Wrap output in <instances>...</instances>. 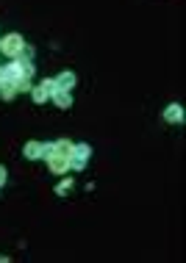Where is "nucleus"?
I'll list each match as a JSON object with an SVG mask.
<instances>
[{"label": "nucleus", "mask_w": 186, "mask_h": 263, "mask_svg": "<svg viewBox=\"0 0 186 263\" xmlns=\"http://www.w3.org/2000/svg\"><path fill=\"white\" fill-rule=\"evenodd\" d=\"M22 47H25V42H22L20 34H8V36L0 39V53L8 55V58H20Z\"/></svg>", "instance_id": "obj_1"}, {"label": "nucleus", "mask_w": 186, "mask_h": 263, "mask_svg": "<svg viewBox=\"0 0 186 263\" xmlns=\"http://www.w3.org/2000/svg\"><path fill=\"white\" fill-rule=\"evenodd\" d=\"M89 155H92V147L89 144H72L70 150V169H84L86 161H89Z\"/></svg>", "instance_id": "obj_2"}, {"label": "nucleus", "mask_w": 186, "mask_h": 263, "mask_svg": "<svg viewBox=\"0 0 186 263\" xmlns=\"http://www.w3.org/2000/svg\"><path fill=\"white\" fill-rule=\"evenodd\" d=\"M53 91H56V81H53V78H45L39 86H31V97H34V103H47Z\"/></svg>", "instance_id": "obj_3"}, {"label": "nucleus", "mask_w": 186, "mask_h": 263, "mask_svg": "<svg viewBox=\"0 0 186 263\" xmlns=\"http://www.w3.org/2000/svg\"><path fill=\"white\" fill-rule=\"evenodd\" d=\"M47 166H50L56 175H64L67 169H70V155H64V152H53V155H47Z\"/></svg>", "instance_id": "obj_4"}, {"label": "nucleus", "mask_w": 186, "mask_h": 263, "mask_svg": "<svg viewBox=\"0 0 186 263\" xmlns=\"http://www.w3.org/2000/svg\"><path fill=\"white\" fill-rule=\"evenodd\" d=\"M164 119L167 122H184V108H181L178 103H172L164 108Z\"/></svg>", "instance_id": "obj_5"}, {"label": "nucleus", "mask_w": 186, "mask_h": 263, "mask_svg": "<svg viewBox=\"0 0 186 263\" xmlns=\"http://www.w3.org/2000/svg\"><path fill=\"white\" fill-rule=\"evenodd\" d=\"M25 158H31V161H36V158H42V152H45V144L42 141H28L25 144Z\"/></svg>", "instance_id": "obj_6"}, {"label": "nucleus", "mask_w": 186, "mask_h": 263, "mask_svg": "<svg viewBox=\"0 0 186 263\" xmlns=\"http://www.w3.org/2000/svg\"><path fill=\"white\" fill-rule=\"evenodd\" d=\"M53 81H56V89H64V91H70L72 86H75V75H72V72H61V75H56Z\"/></svg>", "instance_id": "obj_7"}, {"label": "nucleus", "mask_w": 186, "mask_h": 263, "mask_svg": "<svg viewBox=\"0 0 186 263\" xmlns=\"http://www.w3.org/2000/svg\"><path fill=\"white\" fill-rule=\"evenodd\" d=\"M50 97H53V103H56L58 108H70V105H72V97H70V91H64V89H56Z\"/></svg>", "instance_id": "obj_8"}, {"label": "nucleus", "mask_w": 186, "mask_h": 263, "mask_svg": "<svg viewBox=\"0 0 186 263\" xmlns=\"http://www.w3.org/2000/svg\"><path fill=\"white\" fill-rule=\"evenodd\" d=\"M0 94L6 97V100H11V97L17 94V86H14V81H8V83H0Z\"/></svg>", "instance_id": "obj_9"}, {"label": "nucleus", "mask_w": 186, "mask_h": 263, "mask_svg": "<svg viewBox=\"0 0 186 263\" xmlns=\"http://www.w3.org/2000/svg\"><path fill=\"white\" fill-rule=\"evenodd\" d=\"M70 188H72V177H67V180H61V183L56 186V194H61V197H64V194L70 191Z\"/></svg>", "instance_id": "obj_10"}, {"label": "nucleus", "mask_w": 186, "mask_h": 263, "mask_svg": "<svg viewBox=\"0 0 186 263\" xmlns=\"http://www.w3.org/2000/svg\"><path fill=\"white\" fill-rule=\"evenodd\" d=\"M6 183V166H0V186Z\"/></svg>", "instance_id": "obj_11"}, {"label": "nucleus", "mask_w": 186, "mask_h": 263, "mask_svg": "<svg viewBox=\"0 0 186 263\" xmlns=\"http://www.w3.org/2000/svg\"><path fill=\"white\" fill-rule=\"evenodd\" d=\"M0 263H8V258H6V255H0Z\"/></svg>", "instance_id": "obj_12"}]
</instances>
